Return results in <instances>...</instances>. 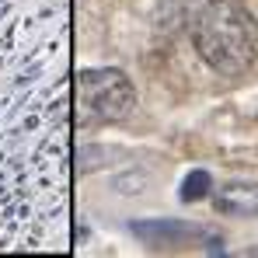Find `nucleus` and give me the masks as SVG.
Segmentation results:
<instances>
[{
	"label": "nucleus",
	"mask_w": 258,
	"mask_h": 258,
	"mask_svg": "<svg viewBox=\"0 0 258 258\" xmlns=\"http://www.w3.org/2000/svg\"><path fill=\"white\" fill-rule=\"evenodd\" d=\"M216 210L230 216H258V181H227L216 192Z\"/></svg>",
	"instance_id": "nucleus-3"
},
{
	"label": "nucleus",
	"mask_w": 258,
	"mask_h": 258,
	"mask_svg": "<svg viewBox=\"0 0 258 258\" xmlns=\"http://www.w3.org/2000/svg\"><path fill=\"white\" fill-rule=\"evenodd\" d=\"M81 105L94 122H119L133 112V84L126 81L122 70H84L77 77Z\"/></svg>",
	"instance_id": "nucleus-2"
},
{
	"label": "nucleus",
	"mask_w": 258,
	"mask_h": 258,
	"mask_svg": "<svg viewBox=\"0 0 258 258\" xmlns=\"http://www.w3.org/2000/svg\"><path fill=\"white\" fill-rule=\"evenodd\" d=\"M192 45L220 77H241L258 59V21L241 0H203L192 14Z\"/></svg>",
	"instance_id": "nucleus-1"
},
{
	"label": "nucleus",
	"mask_w": 258,
	"mask_h": 258,
	"mask_svg": "<svg viewBox=\"0 0 258 258\" xmlns=\"http://www.w3.org/2000/svg\"><path fill=\"white\" fill-rule=\"evenodd\" d=\"M203 196H210V174L192 171L181 181V199H185V203H196V199H203Z\"/></svg>",
	"instance_id": "nucleus-5"
},
{
	"label": "nucleus",
	"mask_w": 258,
	"mask_h": 258,
	"mask_svg": "<svg viewBox=\"0 0 258 258\" xmlns=\"http://www.w3.org/2000/svg\"><path fill=\"white\" fill-rule=\"evenodd\" d=\"M133 230L154 244H181L185 237H199V230L185 227V223H136Z\"/></svg>",
	"instance_id": "nucleus-4"
}]
</instances>
